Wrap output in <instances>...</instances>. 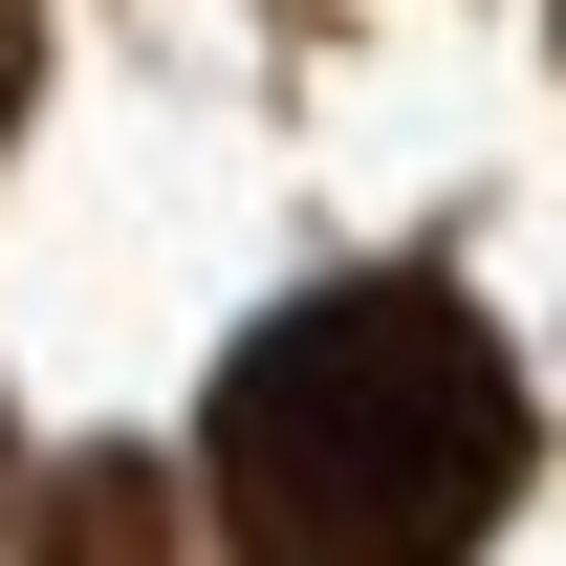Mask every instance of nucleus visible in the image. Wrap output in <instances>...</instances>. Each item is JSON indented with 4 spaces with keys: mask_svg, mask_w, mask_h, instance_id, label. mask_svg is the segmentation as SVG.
Here are the masks:
<instances>
[{
    "mask_svg": "<svg viewBox=\"0 0 566 566\" xmlns=\"http://www.w3.org/2000/svg\"><path fill=\"white\" fill-rule=\"evenodd\" d=\"M523 480V392L436 283H327L283 305L218 392V523L262 566H436Z\"/></svg>",
    "mask_w": 566,
    "mask_h": 566,
    "instance_id": "nucleus-1",
    "label": "nucleus"
}]
</instances>
